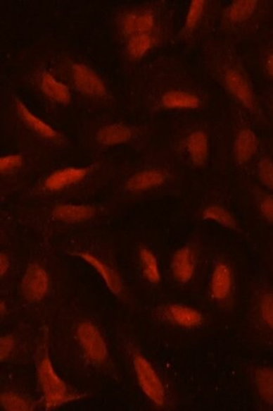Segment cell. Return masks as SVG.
Segmentation results:
<instances>
[{"label": "cell", "instance_id": "cell-5", "mask_svg": "<svg viewBox=\"0 0 273 411\" xmlns=\"http://www.w3.org/2000/svg\"><path fill=\"white\" fill-rule=\"evenodd\" d=\"M73 80L76 87L81 92L93 97H101L106 94V88L103 81L84 65L73 66Z\"/></svg>", "mask_w": 273, "mask_h": 411}, {"label": "cell", "instance_id": "cell-25", "mask_svg": "<svg viewBox=\"0 0 273 411\" xmlns=\"http://www.w3.org/2000/svg\"><path fill=\"white\" fill-rule=\"evenodd\" d=\"M151 46V39L148 34L136 35L129 39L128 51L132 57L138 59L142 57Z\"/></svg>", "mask_w": 273, "mask_h": 411}, {"label": "cell", "instance_id": "cell-4", "mask_svg": "<svg viewBox=\"0 0 273 411\" xmlns=\"http://www.w3.org/2000/svg\"><path fill=\"white\" fill-rule=\"evenodd\" d=\"M49 288V278L41 266H30L24 276L23 292L30 301L41 300Z\"/></svg>", "mask_w": 273, "mask_h": 411}, {"label": "cell", "instance_id": "cell-20", "mask_svg": "<svg viewBox=\"0 0 273 411\" xmlns=\"http://www.w3.org/2000/svg\"><path fill=\"white\" fill-rule=\"evenodd\" d=\"M199 99L195 95L184 92H170L163 97V105L167 108H187L193 109L198 107Z\"/></svg>", "mask_w": 273, "mask_h": 411}, {"label": "cell", "instance_id": "cell-29", "mask_svg": "<svg viewBox=\"0 0 273 411\" xmlns=\"http://www.w3.org/2000/svg\"><path fill=\"white\" fill-rule=\"evenodd\" d=\"M261 314L264 322L273 330V293H267L262 296Z\"/></svg>", "mask_w": 273, "mask_h": 411}, {"label": "cell", "instance_id": "cell-21", "mask_svg": "<svg viewBox=\"0 0 273 411\" xmlns=\"http://www.w3.org/2000/svg\"><path fill=\"white\" fill-rule=\"evenodd\" d=\"M255 382L262 400L273 405V369L263 367L255 371Z\"/></svg>", "mask_w": 273, "mask_h": 411}, {"label": "cell", "instance_id": "cell-6", "mask_svg": "<svg viewBox=\"0 0 273 411\" xmlns=\"http://www.w3.org/2000/svg\"><path fill=\"white\" fill-rule=\"evenodd\" d=\"M225 84L234 97L239 99L243 106L253 111L255 107L254 97L253 92L243 75L240 72L231 69L225 75Z\"/></svg>", "mask_w": 273, "mask_h": 411}, {"label": "cell", "instance_id": "cell-18", "mask_svg": "<svg viewBox=\"0 0 273 411\" xmlns=\"http://www.w3.org/2000/svg\"><path fill=\"white\" fill-rule=\"evenodd\" d=\"M42 88L49 97L60 103H68L70 101V92L63 84L56 80L49 73H43Z\"/></svg>", "mask_w": 273, "mask_h": 411}, {"label": "cell", "instance_id": "cell-3", "mask_svg": "<svg viewBox=\"0 0 273 411\" xmlns=\"http://www.w3.org/2000/svg\"><path fill=\"white\" fill-rule=\"evenodd\" d=\"M77 336L87 356L95 363H102L107 357V348L101 333L94 324L84 322L80 324Z\"/></svg>", "mask_w": 273, "mask_h": 411}, {"label": "cell", "instance_id": "cell-31", "mask_svg": "<svg viewBox=\"0 0 273 411\" xmlns=\"http://www.w3.org/2000/svg\"><path fill=\"white\" fill-rule=\"evenodd\" d=\"M260 210L268 222L273 223V195L267 196L260 205Z\"/></svg>", "mask_w": 273, "mask_h": 411}, {"label": "cell", "instance_id": "cell-16", "mask_svg": "<svg viewBox=\"0 0 273 411\" xmlns=\"http://www.w3.org/2000/svg\"><path fill=\"white\" fill-rule=\"evenodd\" d=\"M132 130L123 125L114 124L103 128L99 133V141L105 145L123 144L131 140Z\"/></svg>", "mask_w": 273, "mask_h": 411}, {"label": "cell", "instance_id": "cell-8", "mask_svg": "<svg viewBox=\"0 0 273 411\" xmlns=\"http://www.w3.org/2000/svg\"><path fill=\"white\" fill-rule=\"evenodd\" d=\"M258 140L250 129L244 128L238 133L235 142V154L238 162L246 164L257 153Z\"/></svg>", "mask_w": 273, "mask_h": 411}, {"label": "cell", "instance_id": "cell-2", "mask_svg": "<svg viewBox=\"0 0 273 411\" xmlns=\"http://www.w3.org/2000/svg\"><path fill=\"white\" fill-rule=\"evenodd\" d=\"M134 365L143 391L155 404L163 405L165 400L164 388L153 366L140 355H136L134 357Z\"/></svg>", "mask_w": 273, "mask_h": 411}, {"label": "cell", "instance_id": "cell-14", "mask_svg": "<svg viewBox=\"0 0 273 411\" xmlns=\"http://www.w3.org/2000/svg\"><path fill=\"white\" fill-rule=\"evenodd\" d=\"M187 147L190 158L195 166H203L207 161L209 150L206 134L201 131L193 133L188 138Z\"/></svg>", "mask_w": 273, "mask_h": 411}, {"label": "cell", "instance_id": "cell-15", "mask_svg": "<svg viewBox=\"0 0 273 411\" xmlns=\"http://www.w3.org/2000/svg\"><path fill=\"white\" fill-rule=\"evenodd\" d=\"M173 321L184 327H195L202 324V315L198 311L183 305H172L168 308Z\"/></svg>", "mask_w": 273, "mask_h": 411}, {"label": "cell", "instance_id": "cell-7", "mask_svg": "<svg viewBox=\"0 0 273 411\" xmlns=\"http://www.w3.org/2000/svg\"><path fill=\"white\" fill-rule=\"evenodd\" d=\"M172 269L174 278L180 283H188L194 271L193 254L189 247L182 248L172 259Z\"/></svg>", "mask_w": 273, "mask_h": 411}, {"label": "cell", "instance_id": "cell-10", "mask_svg": "<svg viewBox=\"0 0 273 411\" xmlns=\"http://www.w3.org/2000/svg\"><path fill=\"white\" fill-rule=\"evenodd\" d=\"M154 18L148 12H133L125 16L122 20V30L125 34H148L153 28Z\"/></svg>", "mask_w": 273, "mask_h": 411}, {"label": "cell", "instance_id": "cell-32", "mask_svg": "<svg viewBox=\"0 0 273 411\" xmlns=\"http://www.w3.org/2000/svg\"><path fill=\"white\" fill-rule=\"evenodd\" d=\"M14 344L15 341L11 336L2 337L1 341H0V357H1L2 361L11 354Z\"/></svg>", "mask_w": 273, "mask_h": 411}, {"label": "cell", "instance_id": "cell-28", "mask_svg": "<svg viewBox=\"0 0 273 411\" xmlns=\"http://www.w3.org/2000/svg\"><path fill=\"white\" fill-rule=\"evenodd\" d=\"M205 8V1L203 0H194L189 7L187 20H186V28L192 30L201 20Z\"/></svg>", "mask_w": 273, "mask_h": 411}, {"label": "cell", "instance_id": "cell-26", "mask_svg": "<svg viewBox=\"0 0 273 411\" xmlns=\"http://www.w3.org/2000/svg\"><path fill=\"white\" fill-rule=\"evenodd\" d=\"M1 404L3 407L7 410L25 411L30 410V405L27 400L12 393H3Z\"/></svg>", "mask_w": 273, "mask_h": 411}, {"label": "cell", "instance_id": "cell-17", "mask_svg": "<svg viewBox=\"0 0 273 411\" xmlns=\"http://www.w3.org/2000/svg\"><path fill=\"white\" fill-rule=\"evenodd\" d=\"M94 214V209L89 206L63 205L54 210L56 219L63 221L79 222L88 219Z\"/></svg>", "mask_w": 273, "mask_h": 411}, {"label": "cell", "instance_id": "cell-19", "mask_svg": "<svg viewBox=\"0 0 273 411\" xmlns=\"http://www.w3.org/2000/svg\"><path fill=\"white\" fill-rule=\"evenodd\" d=\"M17 107L21 118L25 121V123L32 128L34 132L40 134V135L46 137H54L56 136V133L49 125L43 122L40 118L30 112L27 106L19 101H17Z\"/></svg>", "mask_w": 273, "mask_h": 411}, {"label": "cell", "instance_id": "cell-34", "mask_svg": "<svg viewBox=\"0 0 273 411\" xmlns=\"http://www.w3.org/2000/svg\"><path fill=\"white\" fill-rule=\"evenodd\" d=\"M267 69L270 75L273 78V54H271L267 60Z\"/></svg>", "mask_w": 273, "mask_h": 411}, {"label": "cell", "instance_id": "cell-27", "mask_svg": "<svg viewBox=\"0 0 273 411\" xmlns=\"http://www.w3.org/2000/svg\"><path fill=\"white\" fill-rule=\"evenodd\" d=\"M258 176L262 184L273 190V161L268 158H263L258 164Z\"/></svg>", "mask_w": 273, "mask_h": 411}, {"label": "cell", "instance_id": "cell-11", "mask_svg": "<svg viewBox=\"0 0 273 411\" xmlns=\"http://www.w3.org/2000/svg\"><path fill=\"white\" fill-rule=\"evenodd\" d=\"M87 175L85 168H68L55 171L46 180V188L51 190H58L79 183Z\"/></svg>", "mask_w": 273, "mask_h": 411}, {"label": "cell", "instance_id": "cell-9", "mask_svg": "<svg viewBox=\"0 0 273 411\" xmlns=\"http://www.w3.org/2000/svg\"><path fill=\"white\" fill-rule=\"evenodd\" d=\"M167 180L165 173L158 170H148L136 173L127 183V189L132 192H141L159 187Z\"/></svg>", "mask_w": 273, "mask_h": 411}, {"label": "cell", "instance_id": "cell-30", "mask_svg": "<svg viewBox=\"0 0 273 411\" xmlns=\"http://www.w3.org/2000/svg\"><path fill=\"white\" fill-rule=\"evenodd\" d=\"M21 164H23V158L18 155H10L0 159V170L3 172L8 171L20 167Z\"/></svg>", "mask_w": 273, "mask_h": 411}, {"label": "cell", "instance_id": "cell-13", "mask_svg": "<svg viewBox=\"0 0 273 411\" xmlns=\"http://www.w3.org/2000/svg\"><path fill=\"white\" fill-rule=\"evenodd\" d=\"M80 257L87 262H89L102 276L103 280L106 281L107 287L110 288L113 293L120 294L122 291V283H121L120 278L115 271H113L111 268L105 265L92 254L80 253Z\"/></svg>", "mask_w": 273, "mask_h": 411}, {"label": "cell", "instance_id": "cell-22", "mask_svg": "<svg viewBox=\"0 0 273 411\" xmlns=\"http://www.w3.org/2000/svg\"><path fill=\"white\" fill-rule=\"evenodd\" d=\"M257 6V0H239L229 8V18L235 23H243L253 15Z\"/></svg>", "mask_w": 273, "mask_h": 411}, {"label": "cell", "instance_id": "cell-12", "mask_svg": "<svg viewBox=\"0 0 273 411\" xmlns=\"http://www.w3.org/2000/svg\"><path fill=\"white\" fill-rule=\"evenodd\" d=\"M232 275L231 269L225 264H219L215 267L211 280L212 295L216 300H224L231 292Z\"/></svg>", "mask_w": 273, "mask_h": 411}, {"label": "cell", "instance_id": "cell-23", "mask_svg": "<svg viewBox=\"0 0 273 411\" xmlns=\"http://www.w3.org/2000/svg\"><path fill=\"white\" fill-rule=\"evenodd\" d=\"M141 259L143 266V274L145 278L151 283H158L160 276L157 259L151 250L142 249L141 250Z\"/></svg>", "mask_w": 273, "mask_h": 411}, {"label": "cell", "instance_id": "cell-33", "mask_svg": "<svg viewBox=\"0 0 273 411\" xmlns=\"http://www.w3.org/2000/svg\"><path fill=\"white\" fill-rule=\"evenodd\" d=\"M8 267V259L6 254H1L0 255V272L1 276L6 274Z\"/></svg>", "mask_w": 273, "mask_h": 411}, {"label": "cell", "instance_id": "cell-1", "mask_svg": "<svg viewBox=\"0 0 273 411\" xmlns=\"http://www.w3.org/2000/svg\"><path fill=\"white\" fill-rule=\"evenodd\" d=\"M38 372L47 408H55L66 402L79 400L82 397L69 392L67 385L55 373L49 357L46 356L42 359Z\"/></svg>", "mask_w": 273, "mask_h": 411}, {"label": "cell", "instance_id": "cell-24", "mask_svg": "<svg viewBox=\"0 0 273 411\" xmlns=\"http://www.w3.org/2000/svg\"><path fill=\"white\" fill-rule=\"evenodd\" d=\"M203 218L205 219L213 220L224 227L229 228H236V223L231 214L227 210L220 206H210L203 211Z\"/></svg>", "mask_w": 273, "mask_h": 411}]
</instances>
